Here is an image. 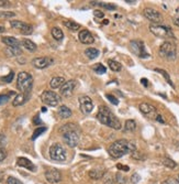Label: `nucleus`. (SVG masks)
Returning a JSON list of instances; mask_svg holds the SVG:
<instances>
[{
    "label": "nucleus",
    "instance_id": "23",
    "mask_svg": "<svg viewBox=\"0 0 179 184\" xmlns=\"http://www.w3.org/2000/svg\"><path fill=\"white\" fill-rule=\"evenodd\" d=\"M106 171L105 170H90L89 171V176L90 179L94 180H100L102 178H105Z\"/></svg>",
    "mask_w": 179,
    "mask_h": 184
},
{
    "label": "nucleus",
    "instance_id": "51",
    "mask_svg": "<svg viewBox=\"0 0 179 184\" xmlns=\"http://www.w3.org/2000/svg\"><path fill=\"white\" fill-rule=\"evenodd\" d=\"M141 82H142V84H143L144 86H145V87H147V85H149V81L146 80V78H142V80H141Z\"/></svg>",
    "mask_w": 179,
    "mask_h": 184
},
{
    "label": "nucleus",
    "instance_id": "42",
    "mask_svg": "<svg viewBox=\"0 0 179 184\" xmlns=\"http://www.w3.org/2000/svg\"><path fill=\"white\" fill-rule=\"evenodd\" d=\"M10 95L11 94H9V95H0V105L6 104L9 100V98H10Z\"/></svg>",
    "mask_w": 179,
    "mask_h": 184
},
{
    "label": "nucleus",
    "instance_id": "43",
    "mask_svg": "<svg viewBox=\"0 0 179 184\" xmlns=\"http://www.w3.org/2000/svg\"><path fill=\"white\" fill-rule=\"evenodd\" d=\"M140 180H141V176L138 175V173H134L131 176V182H132L133 184H136L138 182H140Z\"/></svg>",
    "mask_w": 179,
    "mask_h": 184
},
{
    "label": "nucleus",
    "instance_id": "33",
    "mask_svg": "<svg viewBox=\"0 0 179 184\" xmlns=\"http://www.w3.org/2000/svg\"><path fill=\"white\" fill-rule=\"evenodd\" d=\"M94 71L96 72L97 74H105L107 72V69H106L105 65H102L101 63H97L96 65L94 66Z\"/></svg>",
    "mask_w": 179,
    "mask_h": 184
},
{
    "label": "nucleus",
    "instance_id": "44",
    "mask_svg": "<svg viewBox=\"0 0 179 184\" xmlns=\"http://www.w3.org/2000/svg\"><path fill=\"white\" fill-rule=\"evenodd\" d=\"M163 184H179V181L176 179H171V178H169V179L165 180V181L163 182Z\"/></svg>",
    "mask_w": 179,
    "mask_h": 184
},
{
    "label": "nucleus",
    "instance_id": "11",
    "mask_svg": "<svg viewBox=\"0 0 179 184\" xmlns=\"http://www.w3.org/2000/svg\"><path fill=\"white\" fill-rule=\"evenodd\" d=\"M10 25L13 29L19 30L24 36H29V34H31V33L33 32V27L32 25H30L29 23H25V22L19 21V20H11L10 21Z\"/></svg>",
    "mask_w": 179,
    "mask_h": 184
},
{
    "label": "nucleus",
    "instance_id": "54",
    "mask_svg": "<svg viewBox=\"0 0 179 184\" xmlns=\"http://www.w3.org/2000/svg\"><path fill=\"white\" fill-rule=\"evenodd\" d=\"M2 32H5V28L0 25V33H2Z\"/></svg>",
    "mask_w": 179,
    "mask_h": 184
},
{
    "label": "nucleus",
    "instance_id": "6",
    "mask_svg": "<svg viewBox=\"0 0 179 184\" xmlns=\"http://www.w3.org/2000/svg\"><path fill=\"white\" fill-rule=\"evenodd\" d=\"M149 31H151L155 36L160 39H168V38H175L171 29L169 27L163 24H153L149 25Z\"/></svg>",
    "mask_w": 179,
    "mask_h": 184
},
{
    "label": "nucleus",
    "instance_id": "47",
    "mask_svg": "<svg viewBox=\"0 0 179 184\" xmlns=\"http://www.w3.org/2000/svg\"><path fill=\"white\" fill-rule=\"evenodd\" d=\"M113 182H114V180H113L112 175L105 178V184H113Z\"/></svg>",
    "mask_w": 179,
    "mask_h": 184
},
{
    "label": "nucleus",
    "instance_id": "28",
    "mask_svg": "<svg viewBox=\"0 0 179 184\" xmlns=\"http://www.w3.org/2000/svg\"><path fill=\"white\" fill-rule=\"evenodd\" d=\"M135 129H136V122L133 119H129V120L125 121V124H124V131L132 132Z\"/></svg>",
    "mask_w": 179,
    "mask_h": 184
},
{
    "label": "nucleus",
    "instance_id": "21",
    "mask_svg": "<svg viewBox=\"0 0 179 184\" xmlns=\"http://www.w3.org/2000/svg\"><path fill=\"white\" fill-rule=\"evenodd\" d=\"M65 83H66V81H65L64 77L56 76V77H53L52 80H51L50 86L53 88V89H56V88H61Z\"/></svg>",
    "mask_w": 179,
    "mask_h": 184
},
{
    "label": "nucleus",
    "instance_id": "17",
    "mask_svg": "<svg viewBox=\"0 0 179 184\" xmlns=\"http://www.w3.org/2000/svg\"><path fill=\"white\" fill-rule=\"evenodd\" d=\"M78 39H79V41L83 44H92L95 42L94 36H92L88 30H86V29L79 31V33H78Z\"/></svg>",
    "mask_w": 179,
    "mask_h": 184
},
{
    "label": "nucleus",
    "instance_id": "13",
    "mask_svg": "<svg viewBox=\"0 0 179 184\" xmlns=\"http://www.w3.org/2000/svg\"><path fill=\"white\" fill-rule=\"evenodd\" d=\"M77 86V82L75 80L66 81V83L61 87V95L64 97H69L72 96L74 93V89Z\"/></svg>",
    "mask_w": 179,
    "mask_h": 184
},
{
    "label": "nucleus",
    "instance_id": "48",
    "mask_svg": "<svg viewBox=\"0 0 179 184\" xmlns=\"http://www.w3.org/2000/svg\"><path fill=\"white\" fill-rule=\"evenodd\" d=\"M5 145H6V137H5V135L0 133V147L5 146Z\"/></svg>",
    "mask_w": 179,
    "mask_h": 184
},
{
    "label": "nucleus",
    "instance_id": "52",
    "mask_svg": "<svg viewBox=\"0 0 179 184\" xmlns=\"http://www.w3.org/2000/svg\"><path fill=\"white\" fill-rule=\"evenodd\" d=\"M174 24L177 25V27H179V18H177V19L174 20Z\"/></svg>",
    "mask_w": 179,
    "mask_h": 184
},
{
    "label": "nucleus",
    "instance_id": "16",
    "mask_svg": "<svg viewBox=\"0 0 179 184\" xmlns=\"http://www.w3.org/2000/svg\"><path fill=\"white\" fill-rule=\"evenodd\" d=\"M54 63V60L52 58H35L32 60V64L36 69H45L47 66L52 65Z\"/></svg>",
    "mask_w": 179,
    "mask_h": 184
},
{
    "label": "nucleus",
    "instance_id": "32",
    "mask_svg": "<svg viewBox=\"0 0 179 184\" xmlns=\"http://www.w3.org/2000/svg\"><path fill=\"white\" fill-rule=\"evenodd\" d=\"M163 164L165 165V167H167V168H169V169H175L177 167V164H176V162L174 161V160H171L170 158H164L163 159Z\"/></svg>",
    "mask_w": 179,
    "mask_h": 184
},
{
    "label": "nucleus",
    "instance_id": "25",
    "mask_svg": "<svg viewBox=\"0 0 179 184\" xmlns=\"http://www.w3.org/2000/svg\"><path fill=\"white\" fill-rule=\"evenodd\" d=\"M22 45L24 47V49H27L28 51H30V52H34V51H36V49H38L36 44L31 41V40H29V39H23Z\"/></svg>",
    "mask_w": 179,
    "mask_h": 184
},
{
    "label": "nucleus",
    "instance_id": "39",
    "mask_svg": "<svg viewBox=\"0 0 179 184\" xmlns=\"http://www.w3.org/2000/svg\"><path fill=\"white\" fill-rule=\"evenodd\" d=\"M13 76H14V73H13V72H10V73L7 75V76L2 77V81L5 83H11L12 80H13Z\"/></svg>",
    "mask_w": 179,
    "mask_h": 184
},
{
    "label": "nucleus",
    "instance_id": "50",
    "mask_svg": "<svg viewBox=\"0 0 179 184\" xmlns=\"http://www.w3.org/2000/svg\"><path fill=\"white\" fill-rule=\"evenodd\" d=\"M155 119H156L157 121H159V122H162V124H165V120L163 119V117H162L160 115H157V117H156Z\"/></svg>",
    "mask_w": 179,
    "mask_h": 184
},
{
    "label": "nucleus",
    "instance_id": "1",
    "mask_svg": "<svg viewBox=\"0 0 179 184\" xmlns=\"http://www.w3.org/2000/svg\"><path fill=\"white\" fill-rule=\"evenodd\" d=\"M135 150L136 148L133 142L125 140V139H120V140L114 141L111 145V147L109 148V154L114 159H119L127 153H132Z\"/></svg>",
    "mask_w": 179,
    "mask_h": 184
},
{
    "label": "nucleus",
    "instance_id": "45",
    "mask_svg": "<svg viewBox=\"0 0 179 184\" xmlns=\"http://www.w3.org/2000/svg\"><path fill=\"white\" fill-rule=\"evenodd\" d=\"M7 158V151L5 150V149L0 148V162L1 161H3V160Z\"/></svg>",
    "mask_w": 179,
    "mask_h": 184
},
{
    "label": "nucleus",
    "instance_id": "30",
    "mask_svg": "<svg viewBox=\"0 0 179 184\" xmlns=\"http://www.w3.org/2000/svg\"><path fill=\"white\" fill-rule=\"evenodd\" d=\"M108 64H109V67L111 69V71L113 72H120L122 69L121 64L114 60H109L108 61Z\"/></svg>",
    "mask_w": 179,
    "mask_h": 184
},
{
    "label": "nucleus",
    "instance_id": "8",
    "mask_svg": "<svg viewBox=\"0 0 179 184\" xmlns=\"http://www.w3.org/2000/svg\"><path fill=\"white\" fill-rule=\"evenodd\" d=\"M130 51L133 53V54L138 55V58H149V53L146 52L145 45L142 41H138V40H133V41L130 42L129 44Z\"/></svg>",
    "mask_w": 179,
    "mask_h": 184
},
{
    "label": "nucleus",
    "instance_id": "36",
    "mask_svg": "<svg viewBox=\"0 0 179 184\" xmlns=\"http://www.w3.org/2000/svg\"><path fill=\"white\" fill-rule=\"evenodd\" d=\"M14 16L16 13L11 11H0V18H12Z\"/></svg>",
    "mask_w": 179,
    "mask_h": 184
},
{
    "label": "nucleus",
    "instance_id": "24",
    "mask_svg": "<svg viewBox=\"0 0 179 184\" xmlns=\"http://www.w3.org/2000/svg\"><path fill=\"white\" fill-rule=\"evenodd\" d=\"M100 54L99 50L96 49V47H88V49L85 50V55L90 60H94V58H98V55Z\"/></svg>",
    "mask_w": 179,
    "mask_h": 184
},
{
    "label": "nucleus",
    "instance_id": "38",
    "mask_svg": "<svg viewBox=\"0 0 179 184\" xmlns=\"http://www.w3.org/2000/svg\"><path fill=\"white\" fill-rule=\"evenodd\" d=\"M7 184H23L22 182L20 181L17 178H13V176H9L8 180H7Z\"/></svg>",
    "mask_w": 179,
    "mask_h": 184
},
{
    "label": "nucleus",
    "instance_id": "55",
    "mask_svg": "<svg viewBox=\"0 0 179 184\" xmlns=\"http://www.w3.org/2000/svg\"><path fill=\"white\" fill-rule=\"evenodd\" d=\"M2 178H3V174H2V172H0V182L2 181Z\"/></svg>",
    "mask_w": 179,
    "mask_h": 184
},
{
    "label": "nucleus",
    "instance_id": "34",
    "mask_svg": "<svg viewBox=\"0 0 179 184\" xmlns=\"http://www.w3.org/2000/svg\"><path fill=\"white\" fill-rule=\"evenodd\" d=\"M69 130H77V126L74 124H67V125H64L63 127H62L61 129H59V132H62V133H64V132L66 131H69Z\"/></svg>",
    "mask_w": 179,
    "mask_h": 184
},
{
    "label": "nucleus",
    "instance_id": "2",
    "mask_svg": "<svg viewBox=\"0 0 179 184\" xmlns=\"http://www.w3.org/2000/svg\"><path fill=\"white\" fill-rule=\"evenodd\" d=\"M97 119L101 122L102 125L110 127L112 129L120 130L122 128V125L118 118H116L114 114L111 111L107 106H100L97 113Z\"/></svg>",
    "mask_w": 179,
    "mask_h": 184
},
{
    "label": "nucleus",
    "instance_id": "22",
    "mask_svg": "<svg viewBox=\"0 0 179 184\" xmlns=\"http://www.w3.org/2000/svg\"><path fill=\"white\" fill-rule=\"evenodd\" d=\"M57 114H58V116H59L62 119H67V118H69V117H72L73 113H72V110L69 109L67 106L63 105V106H61V107L58 108Z\"/></svg>",
    "mask_w": 179,
    "mask_h": 184
},
{
    "label": "nucleus",
    "instance_id": "46",
    "mask_svg": "<svg viewBox=\"0 0 179 184\" xmlns=\"http://www.w3.org/2000/svg\"><path fill=\"white\" fill-rule=\"evenodd\" d=\"M94 16L96 17V18H103L105 17V13L102 12V11H100V10H95L94 11Z\"/></svg>",
    "mask_w": 179,
    "mask_h": 184
},
{
    "label": "nucleus",
    "instance_id": "20",
    "mask_svg": "<svg viewBox=\"0 0 179 184\" xmlns=\"http://www.w3.org/2000/svg\"><path fill=\"white\" fill-rule=\"evenodd\" d=\"M1 41L8 47H20V45H21V42L18 39L13 38V36H3L1 39Z\"/></svg>",
    "mask_w": 179,
    "mask_h": 184
},
{
    "label": "nucleus",
    "instance_id": "10",
    "mask_svg": "<svg viewBox=\"0 0 179 184\" xmlns=\"http://www.w3.org/2000/svg\"><path fill=\"white\" fill-rule=\"evenodd\" d=\"M63 139L68 147L75 148L79 142V135H78L77 130H69V131L63 133Z\"/></svg>",
    "mask_w": 179,
    "mask_h": 184
},
{
    "label": "nucleus",
    "instance_id": "53",
    "mask_svg": "<svg viewBox=\"0 0 179 184\" xmlns=\"http://www.w3.org/2000/svg\"><path fill=\"white\" fill-rule=\"evenodd\" d=\"M38 117H39V116H35V118H34V122H35V124H41V121H40V119L38 118Z\"/></svg>",
    "mask_w": 179,
    "mask_h": 184
},
{
    "label": "nucleus",
    "instance_id": "14",
    "mask_svg": "<svg viewBox=\"0 0 179 184\" xmlns=\"http://www.w3.org/2000/svg\"><path fill=\"white\" fill-rule=\"evenodd\" d=\"M141 113L144 114L145 116H147L149 118H156L157 114H156V108L154 106H152L151 104H147V103H142L138 106Z\"/></svg>",
    "mask_w": 179,
    "mask_h": 184
},
{
    "label": "nucleus",
    "instance_id": "27",
    "mask_svg": "<svg viewBox=\"0 0 179 184\" xmlns=\"http://www.w3.org/2000/svg\"><path fill=\"white\" fill-rule=\"evenodd\" d=\"M51 33H52V36L55 39L56 41H61V40H63L64 33H63V31L59 29V28H57V27L53 28L52 31H51Z\"/></svg>",
    "mask_w": 179,
    "mask_h": 184
},
{
    "label": "nucleus",
    "instance_id": "3",
    "mask_svg": "<svg viewBox=\"0 0 179 184\" xmlns=\"http://www.w3.org/2000/svg\"><path fill=\"white\" fill-rule=\"evenodd\" d=\"M33 86V77L28 72H20L17 77V87L21 93L30 94Z\"/></svg>",
    "mask_w": 179,
    "mask_h": 184
},
{
    "label": "nucleus",
    "instance_id": "15",
    "mask_svg": "<svg viewBox=\"0 0 179 184\" xmlns=\"http://www.w3.org/2000/svg\"><path fill=\"white\" fill-rule=\"evenodd\" d=\"M45 179L50 183H58L62 180V174L57 169H48L45 172Z\"/></svg>",
    "mask_w": 179,
    "mask_h": 184
},
{
    "label": "nucleus",
    "instance_id": "19",
    "mask_svg": "<svg viewBox=\"0 0 179 184\" xmlns=\"http://www.w3.org/2000/svg\"><path fill=\"white\" fill-rule=\"evenodd\" d=\"M29 98H30V94H24V93H21L19 95L14 97V99L12 100V105H13L14 107H18V106H21V105L25 104V103L28 102Z\"/></svg>",
    "mask_w": 179,
    "mask_h": 184
},
{
    "label": "nucleus",
    "instance_id": "37",
    "mask_svg": "<svg viewBox=\"0 0 179 184\" xmlns=\"http://www.w3.org/2000/svg\"><path fill=\"white\" fill-rule=\"evenodd\" d=\"M131 156H132V158H133V159H135V160H143L144 159L143 153H142V152H140V151H138V150L133 151Z\"/></svg>",
    "mask_w": 179,
    "mask_h": 184
},
{
    "label": "nucleus",
    "instance_id": "4",
    "mask_svg": "<svg viewBox=\"0 0 179 184\" xmlns=\"http://www.w3.org/2000/svg\"><path fill=\"white\" fill-rule=\"evenodd\" d=\"M160 58H166V60L173 61L177 58V49L176 45L170 41H165L164 43L159 47L158 50Z\"/></svg>",
    "mask_w": 179,
    "mask_h": 184
},
{
    "label": "nucleus",
    "instance_id": "35",
    "mask_svg": "<svg viewBox=\"0 0 179 184\" xmlns=\"http://www.w3.org/2000/svg\"><path fill=\"white\" fill-rule=\"evenodd\" d=\"M45 130H46V128H45V127H39L38 129L34 130L33 136H32V140H35L36 138L39 137L40 135H42V133H43V132H44Z\"/></svg>",
    "mask_w": 179,
    "mask_h": 184
},
{
    "label": "nucleus",
    "instance_id": "7",
    "mask_svg": "<svg viewBox=\"0 0 179 184\" xmlns=\"http://www.w3.org/2000/svg\"><path fill=\"white\" fill-rule=\"evenodd\" d=\"M41 100L43 104L51 106V107H56L59 102H61V96L52 91H44L41 94Z\"/></svg>",
    "mask_w": 179,
    "mask_h": 184
},
{
    "label": "nucleus",
    "instance_id": "31",
    "mask_svg": "<svg viewBox=\"0 0 179 184\" xmlns=\"http://www.w3.org/2000/svg\"><path fill=\"white\" fill-rule=\"evenodd\" d=\"M155 72H157V73H159L160 75H163V76H164V78L166 80V82H167L168 84H169V85L171 86V87H175V86H174V83L171 82V80H170V76H169V74H168V73L165 71V69H155Z\"/></svg>",
    "mask_w": 179,
    "mask_h": 184
},
{
    "label": "nucleus",
    "instance_id": "18",
    "mask_svg": "<svg viewBox=\"0 0 179 184\" xmlns=\"http://www.w3.org/2000/svg\"><path fill=\"white\" fill-rule=\"evenodd\" d=\"M17 164L19 165V167H21V168L28 169L29 171H35V165L32 163V161H30V160L27 159V158H23V157L18 158Z\"/></svg>",
    "mask_w": 179,
    "mask_h": 184
},
{
    "label": "nucleus",
    "instance_id": "5",
    "mask_svg": "<svg viewBox=\"0 0 179 184\" xmlns=\"http://www.w3.org/2000/svg\"><path fill=\"white\" fill-rule=\"evenodd\" d=\"M48 153H50L51 159L54 160V161H57V162H64L67 159L66 150L64 149V147L61 143H53L50 147Z\"/></svg>",
    "mask_w": 179,
    "mask_h": 184
},
{
    "label": "nucleus",
    "instance_id": "49",
    "mask_svg": "<svg viewBox=\"0 0 179 184\" xmlns=\"http://www.w3.org/2000/svg\"><path fill=\"white\" fill-rule=\"evenodd\" d=\"M116 168L118 169H122L123 171H129V167H127V165H122V164H116Z\"/></svg>",
    "mask_w": 179,
    "mask_h": 184
},
{
    "label": "nucleus",
    "instance_id": "41",
    "mask_svg": "<svg viewBox=\"0 0 179 184\" xmlns=\"http://www.w3.org/2000/svg\"><path fill=\"white\" fill-rule=\"evenodd\" d=\"M106 97H107V98L109 99V102H110L111 104H113V105H118V104H119V100L116 98V97L113 96V95H110V94H108V95H107Z\"/></svg>",
    "mask_w": 179,
    "mask_h": 184
},
{
    "label": "nucleus",
    "instance_id": "12",
    "mask_svg": "<svg viewBox=\"0 0 179 184\" xmlns=\"http://www.w3.org/2000/svg\"><path fill=\"white\" fill-rule=\"evenodd\" d=\"M79 106H80V110H81L85 115L90 114L91 111H92V109H94V103H92L90 97L86 96V95H83V96L79 97Z\"/></svg>",
    "mask_w": 179,
    "mask_h": 184
},
{
    "label": "nucleus",
    "instance_id": "29",
    "mask_svg": "<svg viewBox=\"0 0 179 184\" xmlns=\"http://www.w3.org/2000/svg\"><path fill=\"white\" fill-rule=\"evenodd\" d=\"M6 53L8 56H18L22 54V50L21 47H7Z\"/></svg>",
    "mask_w": 179,
    "mask_h": 184
},
{
    "label": "nucleus",
    "instance_id": "9",
    "mask_svg": "<svg viewBox=\"0 0 179 184\" xmlns=\"http://www.w3.org/2000/svg\"><path fill=\"white\" fill-rule=\"evenodd\" d=\"M143 14L146 19L153 22V24H160L163 21V16L153 8H145L143 10Z\"/></svg>",
    "mask_w": 179,
    "mask_h": 184
},
{
    "label": "nucleus",
    "instance_id": "40",
    "mask_svg": "<svg viewBox=\"0 0 179 184\" xmlns=\"http://www.w3.org/2000/svg\"><path fill=\"white\" fill-rule=\"evenodd\" d=\"M125 179H127V178H124L121 173H116V181L118 182V183H120V184L125 183V181H127Z\"/></svg>",
    "mask_w": 179,
    "mask_h": 184
},
{
    "label": "nucleus",
    "instance_id": "26",
    "mask_svg": "<svg viewBox=\"0 0 179 184\" xmlns=\"http://www.w3.org/2000/svg\"><path fill=\"white\" fill-rule=\"evenodd\" d=\"M64 25L70 31H78L80 29V24L77 22L73 21V20H67V21H64Z\"/></svg>",
    "mask_w": 179,
    "mask_h": 184
}]
</instances>
